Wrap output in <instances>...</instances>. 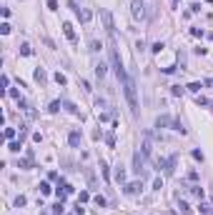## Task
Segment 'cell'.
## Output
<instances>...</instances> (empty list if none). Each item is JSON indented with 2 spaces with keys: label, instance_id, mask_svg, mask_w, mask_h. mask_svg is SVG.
Listing matches in <instances>:
<instances>
[{
  "label": "cell",
  "instance_id": "1",
  "mask_svg": "<svg viewBox=\"0 0 213 215\" xmlns=\"http://www.w3.org/2000/svg\"><path fill=\"white\" fill-rule=\"evenodd\" d=\"M100 20H103V25H105V33L108 35H113L115 33V25H113V15H110V10H100Z\"/></svg>",
  "mask_w": 213,
  "mask_h": 215
},
{
  "label": "cell",
  "instance_id": "2",
  "mask_svg": "<svg viewBox=\"0 0 213 215\" xmlns=\"http://www.w3.org/2000/svg\"><path fill=\"white\" fill-rule=\"evenodd\" d=\"M133 18H135V20H143V18H145V5L141 3V0H133Z\"/></svg>",
  "mask_w": 213,
  "mask_h": 215
},
{
  "label": "cell",
  "instance_id": "3",
  "mask_svg": "<svg viewBox=\"0 0 213 215\" xmlns=\"http://www.w3.org/2000/svg\"><path fill=\"white\" fill-rule=\"evenodd\" d=\"M133 163H135L133 170L138 173V175H143V155H141V153H135V155H133Z\"/></svg>",
  "mask_w": 213,
  "mask_h": 215
},
{
  "label": "cell",
  "instance_id": "4",
  "mask_svg": "<svg viewBox=\"0 0 213 215\" xmlns=\"http://www.w3.org/2000/svg\"><path fill=\"white\" fill-rule=\"evenodd\" d=\"M63 33H65V38H68L70 43H75V30H73V25H70V23H65V25H63Z\"/></svg>",
  "mask_w": 213,
  "mask_h": 215
},
{
  "label": "cell",
  "instance_id": "5",
  "mask_svg": "<svg viewBox=\"0 0 213 215\" xmlns=\"http://www.w3.org/2000/svg\"><path fill=\"white\" fill-rule=\"evenodd\" d=\"M68 140H70V145H73V148H78V145H80V133H78V130H73Z\"/></svg>",
  "mask_w": 213,
  "mask_h": 215
},
{
  "label": "cell",
  "instance_id": "6",
  "mask_svg": "<svg viewBox=\"0 0 213 215\" xmlns=\"http://www.w3.org/2000/svg\"><path fill=\"white\" fill-rule=\"evenodd\" d=\"M35 80H38V83H45V80H48V75H45L43 68H38V70H35Z\"/></svg>",
  "mask_w": 213,
  "mask_h": 215
},
{
  "label": "cell",
  "instance_id": "7",
  "mask_svg": "<svg viewBox=\"0 0 213 215\" xmlns=\"http://www.w3.org/2000/svg\"><path fill=\"white\" fill-rule=\"evenodd\" d=\"M78 18H80L83 23H88L90 18H93V13H90V10H78Z\"/></svg>",
  "mask_w": 213,
  "mask_h": 215
},
{
  "label": "cell",
  "instance_id": "8",
  "mask_svg": "<svg viewBox=\"0 0 213 215\" xmlns=\"http://www.w3.org/2000/svg\"><path fill=\"white\" fill-rule=\"evenodd\" d=\"M141 190V183H130V185H125V193H130V195H135Z\"/></svg>",
  "mask_w": 213,
  "mask_h": 215
},
{
  "label": "cell",
  "instance_id": "9",
  "mask_svg": "<svg viewBox=\"0 0 213 215\" xmlns=\"http://www.w3.org/2000/svg\"><path fill=\"white\" fill-rule=\"evenodd\" d=\"M55 83H58V85H68V78H65L63 73H55Z\"/></svg>",
  "mask_w": 213,
  "mask_h": 215
},
{
  "label": "cell",
  "instance_id": "10",
  "mask_svg": "<svg viewBox=\"0 0 213 215\" xmlns=\"http://www.w3.org/2000/svg\"><path fill=\"white\" fill-rule=\"evenodd\" d=\"M115 180H118V183H123V180H125V170H121V168L115 170Z\"/></svg>",
  "mask_w": 213,
  "mask_h": 215
},
{
  "label": "cell",
  "instance_id": "11",
  "mask_svg": "<svg viewBox=\"0 0 213 215\" xmlns=\"http://www.w3.org/2000/svg\"><path fill=\"white\" fill-rule=\"evenodd\" d=\"M48 110H50V113H58V110H60V100H53Z\"/></svg>",
  "mask_w": 213,
  "mask_h": 215
},
{
  "label": "cell",
  "instance_id": "12",
  "mask_svg": "<svg viewBox=\"0 0 213 215\" xmlns=\"http://www.w3.org/2000/svg\"><path fill=\"white\" fill-rule=\"evenodd\" d=\"M95 75H98V78H105V65H103V63L95 68Z\"/></svg>",
  "mask_w": 213,
  "mask_h": 215
},
{
  "label": "cell",
  "instance_id": "13",
  "mask_svg": "<svg viewBox=\"0 0 213 215\" xmlns=\"http://www.w3.org/2000/svg\"><path fill=\"white\" fill-rule=\"evenodd\" d=\"M20 53H23V55H33V50H30V45H28V43H23V45H20Z\"/></svg>",
  "mask_w": 213,
  "mask_h": 215
},
{
  "label": "cell",
  "instance_id": "14",
  "mask_svg": "<svg viewBox=\"0 0 213 215\" xmlns=\"http://www.w3.org/2000/svg\"><path fill=\"white\" fill-rule=\"evenodd\" d=\"M40 193H43V195H50V185H48V183H40Z\"/></svg>",
  "mask_w": 213,
  "mask_h": 215
},
{
  "label": "cell",
  "instance_id": "15",
  "mask_svg": "<svg viewBox=\"0 0 213 215\" xmlns=\"http://www.w3.org/2000/svg\"><path fill=\"white\" fill-rule=\"evenodd\" d=\"M188 90H190V93H198V90H201V83H190Z\"/></svg>",
  "mask_w": 213,
  "mask_h": 215
},
{
  "label": "cell",
  "instance_id": "16",
  "mask_svg": "<svg viewBox=\"0 0 213 215\" xmlns=\"http://www.w3.org/2000/svg\"><path fill=\"white\" fill-rule=\"evenodd\" d=\"M5 138H8V140L15 138V130H13V128H5Z\"/></svg>",
  "mask_w": 213,
  "mask_h": 215
},
{
  "label": "cell",
  "instance_id": "17",
  "mask_svg": "<svg viewBox=\"0 0 213 215\" xmlns=\"http://www.w3.org/2000/svg\"><path fill=\"white\" fill-rule=\"evenodd\" d=\"M88 200H90V195L83 190V193H80V198H78V203H88Z\"/></svg>",
  "mask_w": 213,
  "mask_h": 215
},
{
  "label": "cell",
  "instance_id": "18",
  "mask_svg": "<svg viewBox=\"0 0 213 215\" xmlns=\"http://www.w3.org/2000/svg\"><path fill=\"white\" fill-rule=\"evenodd\" d=\"M13 153H18V150H20V143H15V140H10V145H8Z\"/></svg>",
  "mask_w": 213,
  "mask_h": 215
},
{
  "label": "cell",
  "instance_id": "19",
  "mask_svg": "<svg viewBox=\"0 0 213 215\" xmlns=\"http://www.w3.org/2000/svg\"><path fill=\"white\" fill-rule=\"evenodd\" d=\"M95 205H100V208L105 205V198H103V195H95Z\"/></svg>",
  "mask_w": 213,
  "mask_h": 215
},
{
  "label": "cell",
  "instance_id": "20",
  "mask_svg": "<svg viewBox=\"0 0 213 215\" xmlns=\"http://www.w3.org/2000/svg\"><path fill=\"white\" fill-rule=\"evenodd\" d=\"M0 33L8 35V33H10V25H8V23H3V25H0Z\"/></svg>",
  "mask_w": 213,
  "mask_h": 215
},
{
  "label": "cell",
  "instance_id": "21",
  "mask_svg": "<svg viewBox=\"0 0 213 215\" xmlns=\"http://www.w3.org/2000/svg\"><path fill=\"white\" fill-rule=\"evenodd\" d=\"M163 48H166V45H163V43H156V45H153V53H161V50H163Z\"/></svg>",
  "mask_w": 213,
  "mask_h": 215
},
{
  "label": "cell",
  "instance_id": "22",
  "mask_svg": "<svg viewBox=\"0 0 213 215\" xmlns=\"http://www.w3.org/2000/svg\"><path fill=\"white\" fill-rule=\"evenodd\" d=\"M168 123H170V118H158V128L161 125H168Z\"/></svg>",
  "mask_w": 213,
  "mask_h": 215
},
{
  "label": "cell",
  "instance_id": "23",
  "mask_svg": "<svg viewBox=\"0 0 213 215\" xmlns=\"http://www.w3.org/2000/svg\"><path fill=\"white\" fill-rule=\"evenodd\" d=\"M181 213H183V215H188V213H190V208H188L186 203H181Z\"/></svg>",
  "mask_w": 213,
  "mask_h": 215
},
{
  "label": "cell",
  "instance_id": "24",
  "mask_svg": "<svg viewBox=\"0 0 213 215\" xmlns=\"http://www.w3.org/2000/svg\"><path fill=\"white\" fill-rule=\"evenodd\" d=\"M206 3H213V0H206Z\"/></svg>",
  "mask_w": 213,
  "mask_h": 215
},
{
  "label": "cell",
  "instance_id": "25",
  "mask_svg": "<svg viewBox=\"0 0 213 215\" xmlns=\"http://www.w3.org/2000/svg\"><path fill=\"white\" fill-rule=\"evenodd\" d=\"M173 3H178V0H173Z\"/></svg>",
  "mask_w": 213,
  "mask_h": 215
}]
</instances>
